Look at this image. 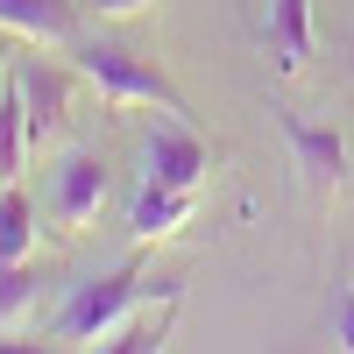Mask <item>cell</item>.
Masks as SVG:
<instances>
[{
    "label": "cell",
    "mask_w": 354,
    "mask_h": 354,
    "mask_svg": "<svg viewBox=\"0 0 354 354\" xmlns=\"http://www.w3.org/2000/svg\"><path fill=\"white\" fill-rule=\"evenodd\" d=\"M142 156H149V177H156V185H177V192H198L205 170H213V149L192 135V121L156 128L149 142H142Z\"/></svg>",
    "instance_id": "cell-6"
},
{
    "label": "cell",
    "mask_w": 354,
    "mask_h": 354,
    "mask_svg": "<svg viewBox=\"0 0 354 354\" xmlns=\"http://www.w3.org/2000/svg\"><path fill=\"white\" fill-rule=\"evenodd\" d=\"M78 71L93 78V93H100L106 106H163L170 121H192V106H185V93L163 78V64H149V57L128 50V43H85V50H78Z\"/></svg>",
    "instance_id": "cell-2"
},
{
    "label": "cell",
    "mask_w": 354,
    "mask_h": 354,
    "mask_svg": "<svg viewBox=\"0 0 354 354\" xmlns=\"http://www.w3.org/2000/svg\"><path fill=\"white\" fill-rule=\"evenodd\" d=\"M262 43H270V64L277 78H298L305 57H312V0H270V21H262Z\"/></svg>",
    "instance_id": "cell-7"
},
{
    "label": "cell",
    "mask_w": 354,
    "mask_h": 354,
    "mask_svg": "<svg viewBox=\"0 0 354 354\" xmlns=\"http://www.w3.org/2000/svg\"><path fill=\"white\" fill-rule=\"evenodd\" d=\"M100 205H106V163L100 156H64L57 163V192H50V213H57V227L64 234H78V227H93L100 220Z\"/></svg>",
    "instance_id": "cell-5"
},
{
    "label": "cell",
    "mask_w": 354,
    "mask_h": 354,
    "mask_svg": "<svg viewBox=\"0 0 354 354\" xmlns=\"http://www.w3.org/2000/svg\"><path fill=\"white\" fill-rule=\"evenodd\" d=\"M340 347L354 354V290H347V298H340Z\"/></svg>",
    "instance_id": "cell-15"
},
{
    "label": "cell",
    "mask_w": 354,
    "mask_h": 354,
    "mask_svg": "<svg viewBox=\"0 0 354 354\" xmlns=\"http://www.w3.org/2000/svg\"><path fill=\"white\" fill-rule=\"evenodd\" d=\"M142 298H185V283H170V277L149 283L142 255L121 262V270H106V277H85V283H71L64 312H57V340H71V347H106V340L135 319Z\"/></svg>",
    "instance_id": "cell-1"
},
{
    "label": "cell",
    "mask_w": 354,
    "mask_h": 354,
    "mask_svg": "<svg viewBox=\"0 0 354 354\" xmlns=\"http://www.w3.org/2000/svg\"><path fill=\"white\" fill-rule=\"evenodd\" d=\"M170 312H177V298H170L163 312H149V319H128V326L113 333L106 347H113V354H156V347L170 340Z\"/></svg>",
    "instance_id": "cell-13"
},
{
    "label": "cell",
    "mask_w": 354,
    "mask_h": 354,
    "mask_svg": "<svg viewBox=\"0 0 354 354\" xmlns=\"http://www.w3.org/2000/svg\"><path fill=\"white\" fill-rule=\"evenodd\" d=\"M78 21H85L78 0H0V28L28 43H78Z\"/></svg>",
    "instance_id": "cell-8"
},
{
    "label": "cell",
    "mask_w": 354,
    "mask_h": 354,
    "mask_svg": "<svg viewBox=\"0 0 354 354\" xmlns=\"http://www.w3.org/2000/svg\"><path fill=\"white\" fill-rule=\"evenodd\" d=\"M185 220H192V192H177V185H156V177H149V185L135 192L128 234H135L142 248H149V241H170V234L185 227Z\"/></svg>",
    "instance_id": "cell-9"
},
{
    "label": "cell",
    "mask_w": 354,
    "mask_h": 354,
    "mask_svg": "<svg viewBox=\"0 0 354 354\" xmlns=\"http://www.w3.org/2000/svg\"><path fill=\"white\" fill-rule=\"evenodd\" d=\"M78 8L93 15V21H128V15H142V8H149V0H78Z\"/></svg>",
    "instance_id": "cell-14"
},
{
    "label": "cell",
    "mask_w": 354,
    "mask_h": 354,
    "mask_svg": "<svg viewBox=\"0 0 354 354\" xmlns=\"http://www.w3.org/2000/svg\"><path fill=\"white\" fill-rule=\"evenodd\" d=\"M36 255V205L21 185H0V270Z\"/></svg>",
    "instance_id": "cell-11"
},
{
    "label": "cell",
    "mask_w": 354,
    "mask_h": 354,
    "mask_svg": "<svg viewBox=\"0 0 354 354\" xmlns=\"http://www.w3.org/2000/svg\"><path fill=\"white\" fill-rule=\"evenodd\" d=\"M283 142H290V156H298L305 185H312L319 198H340V192H347V135H340V128H319V121L283 113Z\"/></svg>",
    "instance_id": "cell-3"
},
{
    "label": "cell",
    "mask_w": 354,
    "mask_h": 354,
    "mask_svg": "<svg viewBox=\"0 0 354 354\" xmlns=\"http://www.w3.org/2000/svg\"><path fill=\"white\" fill-rule=\"evenodd\" d=\"M36 298H43V277H36V262H8L0 270V340H8L28 312H36Z\"/></svg>",
    "instance_id": "cell-12"
},
{
    "label": "cell",
    "mask_w": 354,
    "mask_h": 354,
    "mask_svg": "<svg viewBox=\"0 0 354 354\" xmlns=\"http://www.w3.org/2000/svg\"><path fill=\"white\" fill-rule=\"evenodd\" d=\"M0 85H8V43H0Z\"/></svg>",
    "instance_id": "cell-16"
},
{
    "label": "cell",
    "mask_w": 354,
    "mask_h": 354,
    "mask_svg": "<svg viewBox=\"0 0 354 354\" xmlns=\"http://www.w3.org/2000/svg\"><path fill=\"white\" fill-rule=\"evenodd\" d=\"M28 156H36V142H28V106H21V85L8 71V85H0V185H15L28 170Z\"/></svg>",
    "instance_id": "cell-10"
},
{
    "label": "cell",
    "mask_w": 354,
    "mask_h": 354,
    "mask_svg": "<svg viewBox=\"0 0 354 354\" xmlns=\"http://www.w3.org/2000/svg\"><path fill=\"white\" fill-rule=\"evenodd\" d=\"M15 85H21V106H28V142L50 149L71 121V71L57 64H15Z\"/></svg>",
    "instance_id": "cell-4"
}]
</instances>
